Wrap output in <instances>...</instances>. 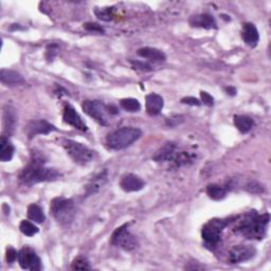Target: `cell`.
Wrapping results in <instances>:
<instances>
[{
	"label": "cell",
	"mask_w": 271,
	"mask_h": 271,
	"mask_svg": "<svg viewBox=\"0 0 271 271\" xmlns=\"http://www.w3.org/2000/svg\"><path fill=\"white\" fill-rule=\"evenodd\" d=\"M84 28L87 30V31L89 32H94V33H100L102 34L104 33V29L102 28V26H100L98 24H95V23H87L84 25Z\"/></svg>",
	"instance_id": "4dcf8cb0"
},
{
	"label": "cell",
	"mask_w": 271,
	"mask_h": 271,
	"mask_svg": "<svg viewBox=\"0 0 271 271\" xmlns=\"http://www.w3.org/2000/svg\"><path fill=\"white\" fill-rule=\"evenodd\" d=\"M253 124V120L248 116H234V125L242 134L249 133Z\"/></svg>",
	"instance_id": "603a6c76"
},
{
	"label": "cell",
	"mask_w": 271,
	"mask_h": 271,
	"mask_svg": "<svg viewBox=\"0 0 271 271\" xmlns=\"http://www.w3.org/2000/svg\"><path fill=\"white\" fill-rule=\"evenodd\" d=\"M200 96H202V100L205 105H208V106H212L214 104V99L213 97L209 95L208 93L206 92H202L200 93Z\"/></svg>",
	"instance_id": "e575fe53"
},
{
	"label": "cell",
	"mask_w": 271,
	"mask_h": 271,
	"mask_svg": "<svg viewBox=\"0 0 271 271\" xmlns=\"http://www.w3.org/2000/svg\"><path fill=\"white\" fill-rule=\"evenodd\" d=\"M228 225L227 222L224 219H211L209 223H207L202 231L203 239L205 240V244L210 249H213L217 246L220 240V235H222L223 230Z\"/></svg>",
	"instance_id": "8992f818"
},
{
	"label": "cell",
	"mask_w": 271,
	"mask_h": 271,
	"mask_svg": "<svg viewBox=\"0 0 271 271\" xmlns=\"http://www.w3.org/2000/svg\"><path fill=\"white\" fill-rule=\"evenodd\" d=\"M82 108L85 112V114H87L88 116L95 119L99 124L104 125V126L108 125V122H109L108 115L110 114L109 108H108V106H106L102 102L89 101L88 100V101H85L83 103Z\"/></svg>",
	"instance_id": "ba28073f"
},
{
	"label": "cell",
	"mask_w": 271,
	"mask_h": 271,
	"mask_svg": "<svg viewBox=\"0 0 271 271\" xmlns=\"http://www.w3.org/2000/svg\"><path fill=\"white\" fill-rule=\"evenodd\" d=\"M54 130H56L55 126L45 120H32L26 125L25 133L29 139H32L37 135H48Z\"/></svg>",
	"instance_id": "30bf717a"
},
{
	"label": "cell",
	"mask_w": 271,
	"mask_h": 271,
	"mask_svg": "<svg viewBox=\"0 0 271 271\" xmlns=\"http://www.w3.org/2000/svg\"><path fill=\"white\" fill-rule=\"evenodd\" d=\"M270 216L268 213L257 214L255 211L246 215L236 228V232L248 239H262L266 234Z\"/></svg>",
	"instance_id": "6da1fadb"
},
{
	"label": "cell",
	"mask_w": 271,
	"mask_h": 271,
	"mask_svg": "<svg viewBox=\"0 0 271 271\" xmlns=\"http://www.w3.org/2000/svg\"><path fill=\"white\" fill-rule=\"evenodd\" d=\"M247 189H248L249 192H251V193H262V192H264V188H262V186L258 185L257 183L249 184Z\"/></svg>",
	"instance_id": "836d02e7"
},
{
	"label": "cell",
	"mask_w": 271,
	"mask_h": 271,
	"mask_svg": "<svg viewBox=\"0 0 271 271\" xmlns=\"http://www.w3.org/2000/svg\"><path fill=\"white\" fill-rule=\"evenodd\" d=\"M146 112L150 116H157L163 108L164 102L161 96L157 94H149L146 96Z\"/></svg>",
	"instance_id": "9a60e30c"
},
{
	"label": "cell",
	"mask_w": 271,
	"mask_h": 271,
	"mask_svg": "<svg viewBox=\"0 0 271 271\" xmlns=\"http://www.w3.org/2000/svg\"><path fill=\"white\" fill-rule=\"evenodd\" d=\"M28 217L31 220H33L34 223H37V224L44 223L45 219H46V216H45L43 209L39 207L38 205H35V204H32V205L29 206V208H28Z\"/></svg>",
	"instance_id": "cb8c5ba5"
},
{
	"label": "cell",
	"mask_w": 271,
	"mask_h": 271,
	"mask_svg": "<svg viewBox=\"0 0 271 271\" xmlns=\"http://www.w3.org/2000/svg\"><path fill=\"white\" fill-rule=\"evenodd\" d=\"M173 162L174 167H180L187 164L192 163L194 161V155H191L190 153L187 152H182V153H176L174 158L170 160Z\"/></svg>",
	"instance_id": "484cf974"
},
{
	"label": "cell",
	"mask_w": 271,
	"mask_h": 271,
	"mask_svg": "<svg viewBox=\"0 0 271 271\" xmlns=\"http://www.w3.org/2000/svg\"><path fill=\"white\" fill-rule=\"evenodd\" d=\"M243 39L250 47H255L259 41V34L257 28L253 25L247 23L243 28Z\"/></svg>",
	"instance_id": "d6986e66"
},
{
	"label": "cell",
	"mask_w": 271,
	"mask_h": 271,
	"mask_svg": "<svg viewBox=\"0 0 271 271\" xmlns=\"http://www.w3.org/2000/svg\"><path fill=\"white\" fill-rule=\"evenodd\" d=\"M50 211L53 217L62 225H70L75 216V206L72 199L56 197L51 202Z\"/></svg>",
	"instance_id": "277c9868"
},
{
	"label": "cell",
	"mask_w": 271,
	"mask_h": 271,
	"mask_svg": "<svg viewBox=\"0 0 271 271\" xmlns=\"http://www.w3.org/2000/svg\"><path fill=\"white\" fill-rule=\"evenodd\" d=\"M138 54L143 58L149 59V61L152 62H164L166 59V55L161 51V50L150 47H144L139 49Z\"/></svg>",
	"instance_id": "ffe728a7"
},
{
	"label": "cell",
	"mask_w": 271,
	"mask_h": 271,
	"mask_svg": "<svg viewBox=\"0 0 271 271\" xmlns=\"http://www.w3.org/2000/svg\"><path fill=\"white\" fill-rule=\"evenodd\" d=\"M17 260L23 269L38 271L43 268L41 258L30 248H23L21 251H18Z\"/></svg>",
	"instance_id": "9c48e42d"
},
{
	"label": "cell",
	"mask_w": 271,
	"mask_h": 271,
	"mask_svg": "<svg viewBox=\"0 0 271 271\" xmlns=\"http://www.w3.org/2000/svg\"><path fill=\"white\" fill-rule=\"evenodd\" d=\"M17 255H18V252L15 249L9 248L7 250V260H8V263H10V264L14 263L15 260L17 259Z\"/></svg>",
	"instance_id": "d6a6232c"
},
{
	"label": "cell",
	"mask_w": 271,
	"mask_h": 271,
	"mask_svg": "<svg viewBox=\"0 0 271 271\" xmlns=\"http://www.w3.org/2000/svg\"><path fill=\"white\" fill-rule=\"evenodd\" d=\"M190 25L192 27L204 28V29H216L217 24L212 15L210 14H200L193 16L190 19Z\"/></svg>",
	"instance_id": "2e32d148"
},
{
	"label": "cell",
	"mask_w": 271,
	"mask_h": 271,
	"mask_svg": "<svg viewBox=\"0 0 271 271\" xmlns=\"http://www.w3.org/2000/svg\"><path fill=\"white\" fill-rule=\"evenodd\" d=\"M0 81H2V83L5 85L15 86L24 84L25 78L21 73L14 71V70L3 69L2 71H0Z\"/></svg>",
	"instance_id": "e0dca14e"
},
{
	"label": "cell",
	"mask_w": 271,
	"mask_h": 271,
	"mask_svg": "<svg viewBox=\"0 0 271 271\" xmlns=\"http://www.w3.org/2000/svg\"><path fill=\"white\" fill-rule=\"evenodd\" d=\"M15 153V147L12 142L6 137L3 136L0 139V160L3 162L11 161Z\"/></svg>",
	"instance_id": "44dd1931"
},
{
	"label": "cell",
	"mask_w": 271,
	"mask_h": 271,
	"mask_svg": "<svg viewBox=\"0 0 271 271\" xmlns=\"http://www.w3.org/2000/svg\"><path fill=\"white\" fill-rule=\"evenodd\" d=\"M61 174L56 169L45 167L42 163L34 162L22 170L21 175H19V180L26 186H33L39 183L53 182Z\"/></svg>",
	"instance_id": "7a4b0ae2"
},
{
	"label": "cell",
	"mask_w": 271,
	"mask_h": 271,
	"mask_svg": "<svg viewBox=\"0 0 271 271\" xmlns=\"http://www.w3.org/2000/svg\"><path fill=\"white\" fill-rule=\"evenodd\" d=\"M120 105H121V107L128 113H137L139 112L140 108H141V105H140V102L138 100L132 98L121 100Z\"/></svg>",
	"instance_id": "4316f807"
},
{
	"label": "cell",
	"mask_w": 271,
	"mask_h": 271,
	"mask_svg": "<svg viewBox=\"0 0 271 271\" xmlns=\"http://www.w3.org/2000/svg\"><path fill=\"white\" fill-rule=\"evenodd\" d=\"M113 11H114L113 8H104V9H96L95 13L100 19H102V21L109 22L112 21L113 18Z\"/></svg>",
	"instance_id": "f1b7e54d"
},
{
	"label": "cell",
	"mask_w": 271,
	"mask_h": 271,
	"mask_svg": "<svg viewBox=\"0 0 271 271\" xmlns=\"http://www.w3.org/2000/svg\"><path fill=\"white\" fill-rule=\"evenodd\" d=\"M207 194L213 200H222L227 195V189L218 185H210L207 188Z\"/></svg>",
	"instance_id": "d4e9b609"
},
{
	"label": "cell",
	"mask_w": 271,
	"mask_h": 271,
	"mask_svg": "<svg viewBox=\"0 0 271 271\" xmlns=\"http://www.w3.org/2000/svg\"><path fill=\"white\" fill-rule=\"evenodd\" d=\"M16 123H17V115H16L15 109L12 106L7 105L5 107V112H4L5 133H7L9 136L13 134Z\"/></svg>",
	"instance_id": "ac0fdd59"
},
{
	"label": "cell",
	"mask_w": 271,
	"mask_h": 271,
	"mask_svg": "<svg viewBox=\"0 0 271 271\" xmlns=\"http://www.w3.org/2000/svg\"><path fill=\"white\" fill-rule=\"evenodd\" d=\"M226 92L228 93V95H231V96H234L236 94V90L233 87H227Z\"/></svg>",
	"instance_id": "8d00e7d4"
},
{
	"label": "cell",
	"mask_w": 271,
	"mask_h": 271,
	"mask_svg": "<svg viewBox=\"0 0 271 271\" xmlns=\"http://www.w3.org/2000/svg\"><path fill=\"white\" fill-rule=\"evenodd\" d=\"M106 182H107V170H104V172H101L98 176H96L86 187V194L93 195L99 192V191L106 184Z\"/></svg>",
	"instance_id": "7402d4cb"
},
{
	"label": "cell",
	"mask_w": 271,
	"mask_h": 271,
	"mask_svg": "<svg viewBox=\"0 0 271 271\" xmlns=\"http://www.w3.org/2000/svg\"><path fill=\"white\" fill-rule=\"evenodd\" d=\"M141 136V129L136 127H122L108 135L107 144L112 149H124L136 142Z\"/></svg>",
	"instance_id": "3957f363"
},
{
	"label": "cell",
	"mask_w": 271,
	"mask_h": 271,
	"mask_svg": "<svg viewBox=\"0 0 271 271\" xmlns=\"http://www.w3.org/2000/svg\"><path fill=\"white\" fill-rule=\"evenodd\" d=\"M145 186V183L135 174H128L124 176L120 183V187L125 192H138V191L142 190Z\"/></svg>",
	"instance_id": "4fadbf2b"
},
{
	"label": "cell",
	"mask_w": 271,
	"mask_h": 271,
	"mask_svg": "<svg viewBox=\"0 0 271 271\" xmlns=\"http://www.w3.org/2000/svg\"><path fill=\"white\" fill-rule=\"evenodd\" d=\"M182 102H183L184 104L192 105V106H199V105H200L199 100L196 99V98H193V97H187V98H184V99L182 100Z\"/></svg>",
	"instance_id": "d590c367"
},
{
	"label": "cell",
	"mask_w": 271,
	"mask_h": 271,
	"mask_svg": "<svg viewBox=\"0 0 271 271\" xmlns=\"http://www.w3.org/2000/svg\"><path fill=\"white\" fill-rule=\"evenodd\" d=\"M72 269H74V270H89V269H92V266H90L87 258H85L83 256H78L73 260Z\"/></svg>",
	"instance_id": "f546056e"
},
{
	"label": "cell",
	"mask_w": 271,
	"mask_h": 271,
	"mask_svg": "<svg viewBox=\"0 0 271 271\" xmlns=\"http://www.w3.org/2000/svg\"><path fill=\"white\" fill-rule=\"evenodd\" d=\"M177 153V146L174 142H167L161 148L157 150V153L154 155L153 159L156 162H164L170 161Z\"/></svg>",
	"instance_id": "5bb4252c"
},
{
	"label": "cell",
	"mask_w": 271,
	"mask_h": 271,
	"mask_svg": "<svg viewBox=\"0 0 271 271\" xmlns=\"http://www.w3.org/2000/svg\"><path fill=\"white\" fill-rule=\"evenodd\" d=\"M19 229H21L22 233L27 236H34L39 231V229L33 223L29 222V220H23L21 226H19Z\"/></svg>",
	"instance_id": "83f0119b"
},
{
	"label": "cell",
	"mask_w": 271,
	"mask_h": 271,
	"mask_svg": "<svg viewBox=\"0 0 271 271\" xmlns=\"http://www.w3.org/2000/svg\"><path fill=\"white\" fill-rule=\"evenodd\" d=\"M63 146L66 149L67 154L73 161L77 164L85 165L93 161L94 159V150L87 147L86 145L73 141V140H64Z\"/></svg>",
	"instance_id": "5b68a950"
},
{
	"label": "cell",
	"mask_w": 271,
	"mask_h": 271,
	"mask_svg": "<svg viewBox=\"0 0 271 271\" xmlns=\"http://www.w3.org/2000/svg\"><path fill=\"white\" fill-rule=\"evenodd\" d=\"M63 118H64V121L67 124L73 126L74 128H76L78 130H82V132H86V130L88 129L87 128V125L85 124V122L82 120L81 116H79L76 113V110L71 105H66L65 106Z\"/></svg>",
	"instance_id": "7c38bea8"
},
{
	"label": "cell",
	"mask_w": 271,
	"mask_h": 271,
	"mask_svg": "<svg viewBox=\"0 0 271 271\" xmlns=\"http://www.w3.org/2000/svg\"><path fill=\"white\" fill-rule=\"evenodd\" d=\"M130 63H132V65H133V67L135 69L141 70V71H150V70H152V67H150L146 63H143V62H135V61H132Z\"/></svg>",
	"instance_id": "1f68e13d"
},
{
	"label": "cell",
	"mask_w": 271,
	"mask_h": 271,
	"mask_svg": "<svg viewBox=\"0 0 271 271\" xmlns=\"http://www.w3.org/2000/svg\"><path fill=\"white\" fill-rule=\"evenodd\" d=\"M255 255V249L247 245L234 246L229 252V262L231 264H238L246 262Z\"/></svg>",
	"instance_id": "8fae6325"
},
{
	"label": "cell",
	"mask_w": 271,
	"mask_h": 271,
	"mask_svg": "<svg viewBox=\"0 0 271 271\" xmlns=\"http://www.w3.org/2000/svg\"><path fill=\"white\" fill-rule=\"evenodd\" d=\"M128 224L116 229L112 236V244L122 248L125 251H133L138 247V240L135 235L127 230Z\"/></svg>",
	"instance_id": "52a82bcc"
}]
</instances>
